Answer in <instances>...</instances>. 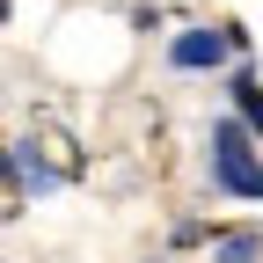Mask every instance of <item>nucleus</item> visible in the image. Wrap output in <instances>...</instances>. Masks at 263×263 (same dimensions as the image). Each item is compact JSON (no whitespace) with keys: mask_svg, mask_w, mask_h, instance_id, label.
Wrapping results in <instances>:
<instances>
[{"mask_svg":"<svg viewBox=\"0 0 263 263\" xmlns=\"http://www.w3.org/2000/svg\"><path fill=\"white\" fill-rule=\"evenodd\" d=\"M212 263H256V234H227L212 249Z\"/></svg>","mask_w":263,"mask_h":263,"instance_id":"nucleus-4","label":"nucleus"},{"mask_svg":"<svg viewBox=\"0 0 263 263\" xmlns=\"http://www.w3.org/2000/svg\"><path fill=\"white\" fill-rule=\"evenodd\" d=\"M212 183L234 190V197H263V161L249 146V124L241 117H219L212 124Z\"/></svg>","mask_w":263,"mask_h":263,"instance_id":"nucleus-1","label":"nucleus"},{"mask_svg":"<svg viewBox=\"0 0 263 263\" xmlns=\"http://www.w3.org/2000/svg\"><path fill=\"white\" fill-rule=\"evenodd\" d=\"M227 51H234V37H227V29H183V37L168 44V66L197 73V66H227Z\"/></svg>","mask_w":263,"mask_h":263,"instance_id":"nucleus-2","label":"nucleus"},{"mask_svg":"<svg viewBox=\"0 0 263 263\" xmlns=\"http://www.w3.org/2000/svg\"><path fill=\"white\" fill-rule=\"evenodd\" d=\"M234 103H241V124H249V132H263V88H256L249 73L234 81Z\"/></svg>","mask_w":263,"mask_h":263,"instance_id":"nucleus-3","label":"nucleus"}]
</instances>
